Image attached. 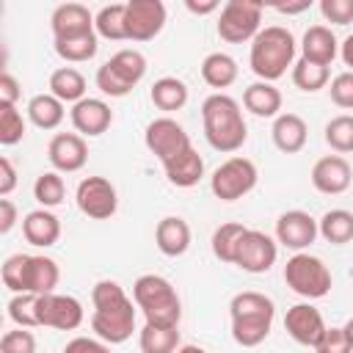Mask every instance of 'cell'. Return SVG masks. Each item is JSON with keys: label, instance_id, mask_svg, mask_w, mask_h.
<instances>
[{"label": "cell", "instance_id": "1", "mask_svg": "<svg viewBox=\"0 0 353 353\" xmlns=\"http://www.w3.org/2000/svg\"><path fill=\"white\" fill-rule=\"evenodd\" d=\"M91 303H94L91 331L97 334V339H102L108 345H121L132 336L135 309H132V298L124 292V287L119 281H113V279L97 281L91 290Z\"/></svg>", "mask_w": 353, "mask_h": 353}, {"label": "cell", "instance_id": "2", "mask_svg": "<svg viewBox=\"0 0 353 353\" xmlns=\"http://www.w3.org/2000/svg\"><path fill=\"white\" fill-rule=\"evenodd\" d=\"M201 124H204V138L215 152H237L245 138L248 127L240 110V102L229 94H210L201 102Z\"/></svg>", "mask_w": 353, "mask_h": 353}, {"label": "cell", "instance_id": "3", "mask_svg": "<svg viewBox=\"0 0 353 353\" xmlns=\"http://www.w3.org/2000/svg\"><path fill=\"white\" fill-rule=\"evenodd\" d=\"M232 314V339L240 347H256L268 339L276 317V303L256 290H243L229 303Z\"/></svg>", "mask_w": 353, "mask_h": 353}, {"label": "cell", "instance_id": "4", "mask_svg": "<svg viewBox=\"0 0 353 353\" xmlns=\"http://www.w3.org/2000/svg\"><path fill=\"white\" fill-rule=\"evenodd\" d=\"M292 61H295V36L287 28L268 25L254 36L248 63L259 80L273 83V80L284 77L287 69L292 66Z\"/></svg>", "mask_w": 353, "mask_h": 353}, {"label": "cell", "instance_id": "5", "mask_svg": "<svg viewBox=\"0 0 353 353\" xmlns=\"http://www.w3.org/2000/svg\"><path fill=\"white\" fill-rule=\"evenodd\" d=\"M0 276H3V284L14 295H22V292L47 295V292H55L61 270H58V262L50 259V256H41V254H11L3 262Z\"/></svg>", "mask_w": 353, "mask_h": 353}, {"label": "cell", "instance_id": "6", "mask_svg": "<svg viewBox=\"0 0 353 353\" xmlns=\"http://www.w3.org/2000/svg\"><path fill=\"white\" fill-rule=\"evenodd\" d=\"M132 301L143 312L149 325L174 328L182 320V303L174 284L157 273H143L132 284Z\"/></svg>", "mask_w": 353, "mask_h": 353}, {"label": "cell", "instance_id": "7", "mask_svg": "<svg viewBox=\"0 0 353 353\" xmlns=\"http://www.w3.org/2000/svg\"><path fill=\"white\" fill-rule=\"evenodd\" d=\"M146 74V58L138 50H119L97 69V88L105 97H127Z\"/></svg>", "mask_w": 353, "mask_h": 353}, {"label": "cell", "instance_id": "8", "mask_svg": "<svg viewBox=\"0 0 353 353\" xmlns=\"http://www.w3.org/2000/svg\"><path fill=\"white\" fill-rule=\"evenodd\" d=\"M284 281H287V287L295 295H301L306 301L325 298L331 292V284H334L331 270L325 268V262L320 256L306 254V251L292 254L287 259V265H284Z\"/></svg>", "mask_w": 353, "mask_h": 353}, {"label": "cell", "instance_id": "9", "mask_svg": "<svg viewBox=\"0 0 353 353\" xmlns=\"http://www.w3.org/2000/svg\"><path fill=\"white\" fill-rule=\"evenodd\" d=\"M256 179H259V171L254 165V160L243 157V154H234L229 160H223L212 176H210V190L215 199L221 201H237L243 196H248L254 188H256Z\"/></svg>", "mask_w": 353, "mask_h": 353}, {"label": "cell", "instance_id": "10", "mask_svg": "<svg viewBox=\"0 0 353 353\" xmlns=\"http://www.w3.org/2000/svg\"><path fill=\"white\" fill-rule=\"evenodd\" d=\"M262 3L256 0H229L218 17V36L229 44L254 41L262 30Z\"/></svg>", "mask_w": 353, "mask_h": 353}, {"label": "cell", "instance_id": "11", "mask_svg": "<svg viewBox=\"0 0 353 353\" xmlns=\"http://www.w3.org/2000/svg\"><path fill=\"white\" fill-rule=\"evenodd\" d=\"M77 210L91 221H108L119 210V193L105 176H85L74 193Z\"/></svg>", "mask_w": 353, "mask_h": 353}, {"label": "cell", "instance_id": "12", "mask_svg": "<svg viewBox=\"0 0 353 353\" xmlns=\"http://www.w3.org/2000/svg\"><path fill=\"white\" fill-rule=\"evenodd\" d=\"M143 143L146 149L160 160V163H168L171 157L182 154L185 149H190V138L185 132V127L171 119V116H160L154 121L146 124V132H143Z\"/></svg>", "mask_w": 353, "mask_h": 353}, {"label": "cell", "instance_id": "13", "mask_svg": "<svg viewBox=\"0 0 353 353\" xmlns=\"http://www.w3.org/2000/svg\"><path fill=\"white\" fill-rule=\"evenodd\" d=\"M276 256H279V243L270 234L259 229H245L234 251V265L245 273H265L276 265Z\"/></svg>", "mask_w": 353, "mask_h": 353}, {"label": "cell", "instance_id": "14", "mask_svg": "<svg viewBox=\"0 0 353 353\" xmlns=\"http://www.w3.org/2000/svg\"><path fill=\"white\" fill-rule=\"evenodd\" d=\"M36 323L55 331H74L83 323V303L72 295L47 292L36 298Z\"/></svg>", "mask_w": 353, "mask_h": 353}, {"label": "cell", "instance_id": "15", "mask_svg": "<svg viewBox=\"0 0 353 353\" xmlns=\"http://www.w3.org/2000/svg\"><path fill=\"white\" fill-rule=\"evenodd\" d=\"M165 28V6L160 0H130L127 3V39L152 41Z\"/></svg>", "mask_w": 353, "mask_h": 353}, {"label": "cell", "instance_id": "16", "mask_svg": "<svg viewBox=\"0 0 353 353\" xmlns=\"http://www.w3.org/2000/svg\"><path fill=\"white\" fill-rule=\"evenodd\" d=\"M317 234H320L317 221L303 210H287L276 221V243H281L284 248H290L295 254L306 251Z\"/></svg>", "mask_w": 353, "mask_h": 353}, {"label": "cell", "instance_id": "17", "mask_svg": "<svg viewBox=\"0 0 353 353\" xmlns=\"http://www.w3.org/2000/svg\"><path fill=\"white\" fill-rule=\"evenodd\" d=\"M325 320L320 314L317 306L312 303H295L287 309L284 314V331L298 342V345H306V347H314L323 334H325Z\"/></svg>", "mask_w": 353, "mask_h": 353}, {"label": "cell", "instance_id": "18", "mask_svg": "<svg viewBox=\"0 0 353 353\" xmlns=\"http://www.w3.org/2000/svg\"><path fill=\"white\" fill-rule=\"evenodd\" d=\"M312 185L323 196H339L353 185L350 163L342 154H325L312 165Z\"/></svg>", "mask_w": 353, "mask_h": 353}, {"label": "cell", "instance_id": "19", "mask_svg": "<svg viewBox=\"0 0 353 353\" xmlns=\"http://www.w3.org/2000/svg\"><path fill=\"white\" fill-rule=\"evenodd\" d=\"M47 160L58 174H74L88 160V146L77 132H58L47 143Z\"/></svg>", "mask_w": 353, "mask_h": 353}, {"label": "cell", "instance_id": "20", "mask_svg": "<svg viewBox=\"0 0 353 353\" xmlns=\"http://www.w3.org/2000/svg\"><path fill=\"white\" fill-rule=\"evenodd\" d=\"M69 119H72L77 135L97 138V135H102V132L113 124V110H110V105H108L105 99L85 97V99H80V102L72 105Z\"/></svg>", "mask_w": 353, "mask_h": 353}, {"label": "cell", "instance_id": "21", "mask_svg": "<svg viewBox=\"0 0 353 353\" xmlns=\"http://www.w3.org/2000/svg\"><path fill=\"white\" fill-rule=\"evenodd\" d=\"M50 28H52V39L94 33V14L83 3H61L50 17Z\"/></svg>", "mask_w": 353, "mask_h": 353}, {"label": "cell", "instance_id": "22", "mask_svg": "<svg viewBox=\"0 0 353 353\" xmlns=\"http://www.w3.org/2000/svg\"><path fill=\"white\" fill-rule=\"evenodd\" d=\"M336 55H339V41H336L331 28H325V25L306 28L303 41H301V58L303 61H312V63H320V66H331V61Z\"/></svg>", "mask_w": 353, "mask_h": 353}, {"label": "cell", "instance_id": "23", "mask_svg": "<svg viewBox=\"0 0 353 353\" xmlns=\"http://www.w3.org/2000/svg\"><path fill=\"white\" fill-rule=\"evenodd\" d=\"M22 234L30 245L36 248H50L58 243L61 237V221L55 212L39 207V210H30L25 218H22Z\"/></svg>", "mask_w": 353, "mask_h": 353}, {"label": "cell", "instance_id": "24", "mask_svg": "<svg viewBox=\"0 0 353 353\" xmlns=\"http://www.w3.org/2000/svg\"><path fill=\"white\" fill-rule=\"evenodd\" d=\"M273 143L279 152L284 154H298L303 146H306V138H309V127L306 121L298 116V113H279L273 119Z\"/></svg>", "mask_w": 353, "mask_h": 353}, {"label": "cell", "instance_id": "25", "mask_svg": "<svg viewBox=\"0 0 353 353\" xmlns=\"http://www.w3.org/2000/svg\"><path fill=\"white\" fill-rule=\"evenodd\" d=\"M154 243L165 256H182L190 248V226L179 215H165L154 229Z\"/></svg>", "mask_w": 353, "mask_h": 353}, {"label": "cell", "instance_id": "26", "mask_svg": "<svg viewBox=\"0 0 353 353\" xmlns=\"http://www.w3.org/2000/svg\"><path fill=\"white\" fill-rule=\"evenodd\" d=\"M163 171H165V176H168L171 185H176V188H193V185H199V179L204 176V160H201V154L190 146V149H185L182 154H176V157H171L168 163H163Z\"/></svg>", "mask_w": 353, "mask_h": 353}, {"label": "cell", "instance_id": "27", "mask_svg": "<svg viewBox=\"0 0 353 353\" xmlns=\"http://www.w3.org/2000/svg\"><path fill=\"white\" fill-rule=\"evenodd\" d=\"M243 105L248 113H254L259 119H276L281 110V91L273 83L256 80L243 91Z\"/></svg>", "mask_w": 353, "mask_h": 353}, {"label": "cell", "instance_id": "28", "mask_svg": "<svg viewBox=\"0 0 353 353\" xmlns=\"http://www.w3.org/2000/svg\"><path fill=\"white\" fill-rule=\"evenodd\" d=\"M237 74H240L237 61L226 52H210L201 61V80L210 88H229L237 80Z\"/></svg>", "mask_w": 353, "mask_h": 353}, {"label": "cell", "instance_id": "29", "mask_svg": "<svg viewBox=\"0 0 353 353\" xmlns=\"http://www.w3.org/2000/svg\"><path fill=\"white\" fill-rule=\"evenodd\" d=\"M94 30L102 39L124 41L127 39V3H110L102 6L94 17Z\"/></svg>", "mask_w": 353, "mask_h": 353}, {"label": "cell", "instance_id": "30", "mask_svg": "<svg viewBox=\"0 0 353 353\" xmlns=\"http://www.w3.org/2000/svg\"><path fill=\"white\" fill-rule=\"evenodd\" d=\"M50 94L61 102H80L85 99V77L74 66H61L50 74Z\"/></svg>", "mask_w": 353, "mask_h": 353}, {"label": "cell", "instance_id": "31", "mask_svg": "<svg viewBox=\"0 0 353 353\" xmlns=\"http://www.w3.org/2000/svg\"><path fill=\"white\" fill-rule=\"evenodd\" d=\"M149 97L157 110H165V113L182 110L188 105V85L179 77H160V80H154Z\"/></svg>", "mask_w": 353, "mask_h": 353}, {"label": "cell", "instance_id": "32", "mask_svg": "<svg viewBox=\"0 0 353 353\" xmlns=\"http://www.w3.org/2000/svg\"><path fill=\"white\" fill-rule=\"evenodd\" d=\"M63 116H66L63 102L58 97H52V94H36L28 102V119L39 130H55L63 121Z\"/></svg>", "mask_w": 353, "mask_h": 353}, {"label": "cell", "instance_id": "33", "mask_svg": "<svg viewBox=\"0 0 353 353\" xmlns=\"http://www.w3.org/2000/svg\"><path fill=\"white\" fill-rule=\"evenodd\" d=\"M52 47L58 52V58L69 61V63H83L91 61L99 50V36L94 33H83V36H72V39H52Z\"/></svg>", "mask_w": 353, "mask_h": 353}, {"label": "cell", "instance_id": "34", "mask_svg": "<svg viewBox=\"0 0 353 353\" xmlns=\"http://www.w3.org/2000/svg\"><path fill=\"white\" fill-rule=\"evenodd\" d=\"M141 353H176L179 350V325H143L138 334Z\"/></svg>", "mask_w": 353, "mask_h": 353}, {"label": "cell", "instance_id": "35", "mask_svg": "<svg viewBox=\"0 0 353 353\" xmlns=\"http://www.w3.org/2000/svg\"><path fill=\"white\" fill-rule=\"evenodd\" d=\"M317 232L323 234V240H328L334 245L350 243L353 240V212H347V210H328L317 221Z\"/></svg>", "mask_w": 353, "mask_h": 353}, {"label": "cell", "instance_id": "36", "mask_svg": "<svg viewBox=\"0 0 353 353\" xmlns=\"http://www.w3.org/2000/svg\"><path fill=\"white\" fill-rule=\"evenodd\" d=\"M33 199H36L44 210L58 207V204L66 199V185H63L61 174H58V171H44V174H39L36 182H33Z\"/></svg>", "mask_w": 353, "mask_h": 353}, {"label": "cell", "instance_id": "37", "mask_svg": "<svg viewBox=\"0 0 353 353\" xmlns=\"http://www.w3.org/2000/svg\"><path fill=\"white\" fill-rule=\"evenodd\" d=\"M248 226L243 223H221L215 232H212V254L226 262V265H234V251H237V243L240 237L245 234Z\"/></svg>", "mask_w": 353, "mask_h": 353}, {"label": "cell", "instance_id": "38", "mask_svg": "<svg viewBox=\"0 0 353 353\" xmlns=\"http://www.w3.org/2000/svg\"><path fill=\"white\" fill-rule=\"evenodd\" d=\"M328 77H331L328 66H320V63H312V61H303V58L298 63H292V83L301 91L314 94V91L328 85Z\"/></svg>", "mask_w": 353, "mask_h": 353}, {"label": "cell", "instance_id": "39", "mask_svg": "<svg viewBox=\"0 0 353 353\" xmlns=\"http://www.w3.org/2000/svg\"><path fill=\"white\" fill-rule=\"evenodd\" d=\"M323 138H325V143H328L336 154L353 152V116H350V113L334 116V119L325 124Z\"/></svg>", "mask_w": 353, "mask_h": 353}, {"label": "cell", "instance_id": "40", "mask_svg": "<svg viewBox=\"0 0 353 353\" xmlns=\"http://www.w3.org/2000/svg\"><path fill=\"white\" fill-rule=\"evenodd\" d=\"M25 138V119L17 105H0V143L14 146Z\"/></svg>", "mask_w": 353, "mask_h": 353}, {"label": "cell", "instance_id": "41", "mask_svg": "<svg viewBox=\"0 0 353 353\" xmlns=\"http://www.w3.org/2000/svg\"><path fill=\"white\" fill-rule=\"evenodd\" d=\"M36 298L33 292H22V295H14L8 301V317L11 323H17L19 328H36Z\"/></svg>", "mask_w": 353, "mask_h": 353}, {"label": "cell", "instance_id": "42", "mask_svg": "<svg viewBox=\"0 0 353 353\" xmlns=\"http://www.w3.org/2000/svg\"><path fill=\"white\" fill-rule=\"evenodd\" d=\"M0 353H36V336L17 325L0 336Z\"/></svg>", "mask_w": 353, "mask_h": 353}, {"label": "cell", "instance_id": "43", "mask_svg": "<svg viewBox=\"0 0 353 353\" xmlns=\"http://www.w3.org/2000/svg\"><path fill=\"white\" fill-rule=\"evenodd\" d=\"M331 102L336 108H345V110H353V72H342L331 80Z\"/></svg>", "mask_w": 353, "mask_h": 353}, {"label": "cell", "instance_id": "44", "mask_svg": "<svg viewBox=\"0 0 353 353\" xmlns=\"http://www.w3.org/2000/svg\"><path fill=\"white\" fill-rule=\"evenodd\" d=\"M320 14L325 22L347 25L353 22V0H320Z\"/></svg>", "mask_w": 353, "mask_h": 353}, {"label": "cell", "instance_id": "45", "mask_svg": "<svg viewBox=\"0 0 353 353\" xmlns=\"http://www.w3.org/2000/svg\"><path fill=\"white\" fill-rule=\"evenodd\" d=\"M314 350H317V353H350L353 347H350V342H347L345 328L331 325V328H325V334H323V339L314 345Z\"/></svg>", "mask_w": 353, "mask_h": 353}, {"label": "cell", "instance_id": "46", "mask_svg": "<svg viewBox=\"0 0 353 353\" xmlns=\"http://www.w3.org/2000/svg\"><path fill=\"white\" fill-rule=\"evenodd\" d=\"M63 353H110V345L91 336H74L63 345Z\"/></svg>", "mask_w": 353, "mask_h": 353}, {"label": "cell", "instance_id": "47", "mask_svg": "<svg viewBox=\"0 0 353 353\" xmlns=\"http://www.w3.org/2000/svg\"><path fill=\"white\" fill-rule=\"evenodd\" d=\"M19 83H17V77L11 74V72H3L0 74V105H17V99H19Z\"/></svg>", "mask_w": 353, "mask_h": 353}, {"label": "cell", "instance_id": "48", "mask_svg": "<svg viewBox=\"0 0 353 353\" xmlns=\"http://www.w3.org/2000/svg\"><path fill=\"white\" fill-rule=\"evenodd\" d=\"M14 188H17V168L8 157H0V196L8 199Z\"/></svg>", "mask_w": 353, "mask_h": 353}, {"label": "cell", "instance_id": "49", "mask_svg": "<svg viewBox=\"0 0 353 353\" xmlns=\"http://www.w3.org/2000/svg\"><path fill=\"white\" fill-rule=\"evenodd\" d=\"M17 223V207L11 199H0V234H8Z\"/></svg>", "mask_w": 353, "mask_h": 353}, {"label": "cell", "instance_id": "50", "mask_svg": "<svg viewBox=\"0 0 353 353\" xmlns=\"http://www.w3.org/2000/svg\"><path fill=\"white\" fill-rule=\"evenodd\" d=\"M185 8H188L190 14H199V17H201V14H212V11H218L221 6H218L215 0H210V3H193V0H188Z\"/></svg>", "mask_w": 353, "mask_h": 353}, {"label": "cell", "instance_id": "51", "mask_svg": "<svg viewBox=\"0 0 353 353\" xmlns=\"http://www.w3.org/2000/svg\"><path fill=\"white\" fill-rule=\"evenodd\" d=\"M339 55H342L345 66H350V72H353V33L339 44Z\"/></svg>", "mask_w": 353, "mask_h": 353}, {"label": "cell", "instance_id": "52", "mask_svg": "<svg viewBox=\"0 0 353 353\" xmlns=\"http://www.w3.org/2000/svg\"><path fill=\"white\" fill-rule=\"evenodd\" d=\"M309 8V0L306 3H295V6H276V11H281V14H301V11H306Z\"/></svg>", "mask_w": 353, "mask_h": 353}, {"label": "cell", "instance_id": "53", "mask_svg": "<svg viewBox=\"0 0 353 353\" xmlns=\"http://www.w3.org/2000/svg\"><path fill=\"white\" fill-rule=\"evenodd\" d=\"M176 353H207L204 347H199V345H182Z\"/></svg>", "mask_w": 353, "mask_h": 353}, {"label": "cell", "instance_id": "54", "mask_svg": "<svg viewBox=\"0 0 353 353\" xmlns=\"http://www.w3.org/2000/svg\"><path fill=\"white\" fill-rule=\"evenodd\" d=\"M342 328H345V334H347V342H350V347H353V317H350V320H347Z\"/></svg>", "mask_w": 353, "mask_h": 353}]
</instances>
